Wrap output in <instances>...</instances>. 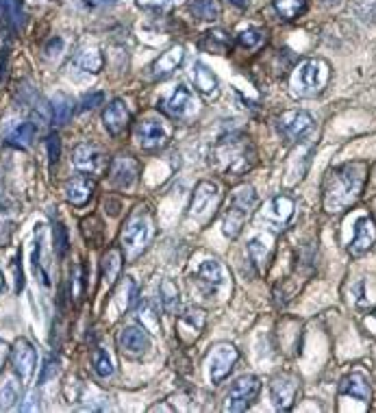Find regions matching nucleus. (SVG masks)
Instances as JSON below:
<instances>
[{
    "mask_svg": "<svg viewBox=\"0 0 376 413\" xmlns=\"http://www.w3.org/2000/svg\"><path fill=\"white\" fill-rule=\"evenodd\" d=\"M55 372H57V359H46V363H44V372L40 374V385H44L46 383V378H48V374L50 376H55Z\"/></svg>",
    "mask_w": 376,
    "mask_h": 413,
    "instance_id": "obj_49",
    "label": "nucleus"
},
{
    "mask_svg": "<svg viewBox=\"0 0 376 413\" xmlns=\"http://www.w3.org/2000/svg\"><path fill=\"white\" fill-rule=\"evenodd\" d=\"M218 202V185L211 183V181H200L196 187H194V194H192V216L194 218H204L207 214H211V209Z\"/></svg>",
    "mask_w": 376,
    "mask_h": 413,
    "instance_id": "obj_16",
    "label": "nucleus"
},
{
    "mask_svg": "<svg viewBox=\"0 0 376 413\" xmlns=\"http://www.w3.org/2000/svg\"><path fill=\"white\" fill-rule=\"evenodd\" d=\"M11 365L20 381H28L33 372L38 370V348L24 337L16 339L13 348H11Z\"/></svg>",
    "mask_w": 376,
    "mask_h": 413,
    "instance_id": "obj_10",
    "label": "nucleus"
},
{
    "mask_svg": "<svg viewBox=\"0 0 376 413\" xmlns=\"http://www.w3.org/2000/svg\"><path fill=\"white\" fill-rule=\"evenodd\" d=\"M135 137H138V142L144 150H159L170 140V128L163 120L150 118L140 122L138 131H135Z\"/></svg>",
    "mask_w": 376,
    "mask_h": 413,
    "instance_id": "obj_11",
    "label": "nucleus"
},
{
    "mask_svg": "<svg viewBox=\"0 0 376 413\" xmlns=\"http://www.w3.org/2000/svg\"><path fill=\"white\" fill-rule=\"evenodd\" d=\"M255 163V148L248 137L224 135L214 148V165L226 175H242Z\"/></svg>",
    "mask_w": 376,
    "mask_h": 413,
    "instance_id": "obj_2",
    "label": "nucleus"
},
{
    "mask_svg": "<svg viewBox=\"0 0 376 413\" xmlns=\"http://www.w3.org/2000/svg\"><path fill=\"white\" fill-rule=\"evenodd\" d=\"M74 167L83 175H100L105 167V153L94 144H79L72 155Z\"/></svg>",
    "mask_w": 376,
    "mask_h": 413,
    "instance_id": "obj_14",
    "label": "nucleus"
},
{
    "mask_svg": "<svg viewBox=\"0 0 376 413\" xmlns=\"http://www.w3.org/2000/svg\"><path fill=\"white\" fill-rule=\"evenodd\" d=\"M153 239V222L148 216H135L122 231V248L128 259L140 257Z\"/></svg>",
    "mask_w": 376,
    "mask_h": 413,
    "instance_id": "obj_5",
    "label": "nucleus"
},
{
    "mask_svg": "<svg viewBox=\"0 0 376 413\" xmlns=\"http://www.w3.org/2000/svg\"><path fill=\"white\" fill-rule=\"evenodd\" d=\"M200 48L207 50L211 55H222L231 48V40L224 31L220 28H214V31H207L204 33V38L200 40Z\"/></svg>",
    "mask_w": 376,
    "mask_h": 413,
    "instance_id": "obj_31",
    "label": "nucleus"
},
{
    "mask_svg": "<svg viewBox=\"0 0 376 413\" xmlns=\"http://www.w3.org/2000/svg\"><path fill=\"white\" fill-rule=\"evenodd\" d=\"M9 355H11V348H9V343H7L5 339H0V370H3V365L7 363Z\"/></svg>",
    "mask_w": 376,
    "mask_h": 413,
    "instance_id": "obj_50",
    "label": "nucleus"
},
{
    "mask_svg": "<svg viewBox=\"0 0 376 413\" xmlns=\"http://www.w3.org/2000/svg\"><path fill=\"white\" fill-rule=\"evenodd\" d=\"M163 111L172 118H187L194 111V94L189 87L179 85L172 94L163 100Z\"/></svg>",
    "mask_w": 376,
    "mask_h": 413,
    "instance_id": "obj_18",
    "label": "nucleus"
},
{
    "mask_svg": "<svg viewBox=\"0 0 376 413\" xmlns=\"http://www.w3.org/2000/svg\"><path fill=\"white\" fill-rule=\"evenodd\" d=\"M311 153H314V148L309 144H300L292 153V157L287 161V170H285V185L292 187L304 179L306 170H309V163H311Z\"/></svg>",
    "mask_w": 376,
    "mask_h": 413,
    "instance_id": "obj_17",
    "label": "nucleus"
},
{
    "mask_svg": "<svg viewBox=\"0 0 376 413\" xmlns=\"http://www.w3.org/2000/svg\"><path fill=\"white\" fill-rule=\"evenodd\" d=\"M92 365H94L96 374L102 376V378H107V376L114 374V361H111V357H109V353H107L105 348H96V351H94V355H92Z\"/></svg>",
    "mask_w": 376,
    "mask_h": 413,
    "instance_id": "obj_41",
    "label": "nucleus"
},
{
    "mask_svg": "<svg viewBox=\"0 0 376 413\" xmlns=\"http://www.w3.org/2000/svg\"><path fill=\"white\" fill-rule=\"evenodd\" d=\"M339 392L344 394V396L355 398V400H361V402H367L372 398V390H370L367 378L363 374H359V372H353V374L341 378Z\"/></svg>",
    "mask_w": 376,
    "mask_h": 413,
    "instance_id": "obj_23",
    "label": "nucleus"
},
{
    "mask_svg": "<svg viewBox=\"0 0 376 413\" xmlns=\"http://www.w3.org/2000/svg\"><path fill=\"white\" fill-rule=\"evenodd\" d=\"M298 394V378L292 374H279L270 385V398L277 411H287Z\"/></svg>",
    "mask_w": 376,
    "mask_h": 413,
    "instance_id": "obj_12",
    "label": "nucleus"
},
{
    "mask_svg": "<svg viewBox=\"0 0 376 413\" xmlns=\"http://www.w3.org/2000/svg\"><path fill=\"white\" fill-rule=\"evenodd\" d=\"M35 124L33 122H18L11 131H7L5 140L9 146H16V148H28L33 144V140H35Z\"/></svg>",
    "mask_w": 376,
    "mask_h": 413,
    "instance_id": "obj_28",
    "label": "nucleus"
},
{
    "mask_svg": "<svg viewBox=\"0 0 376 413\" xmlns=\"http://www.w3.org/2000/svg\"><path fill=\"white\" fill-rule=\"evenodd\" d=\"M261 394V378L255 374H244L239 376L233 383V387L228 390V398H226V409L228 411H246L255 404V400Z\"/></svg>",
    "mask_w": 376,
    "mask_h": 413,
    "instance_id": "obj_7",
    "label": "nucleus"
},
{
    "mask_svg": "<svg viewBox=\"0 0 376 413\" xmlns=\"http://www.w3.org/2000/svg\"><path fill=\"white\" fill-rule=\"evenodd\" d=\"M13 272L18 274V285H16V290L18 292H22V270H20V253H18V259H16V265H13Z\"/></svg>",
    "mask_w": 376,
    "mask_h": 413,
    "instance_id": "obj_52",
    "label": "nucleus"
},
{
    "mask_svg": "<svg viewBox=\"0 0 376 413\" xmlns=\"http://www.w3.org/2000/svg\"><path fill=\"white\" fill-rule=\"evenodd\" d=\"M46 148H48V161L50 163H57L59 157H61V140L59 135H48V142H46Z\"/></svg>",
    "mask_w": 376,
    "mask_h": 413,
    "instance_id": "obj_44",
    "label": "nucleus"
},
{
    "mask_svg": "<svg viewBox=\"0 0 376 413\" xmlns=\"http://www.w3.org/2000/svg\"><path fill=\"white\" fill-rule=\"evenodd\" d=\"M172 3L175 0H135V5L144 7V9H161V7H167Z\"/></svg>",
    "mask_w": 376,
    "mask_h": 413,
    "instance_id": "obj_48",
    "label": "nucleus"
},
{
    "mask_svg": "<svg viewBox=\"0 0 376 413\" xmlns=\"http://www.w3.org/2000/svg\"><path fill=\"white\" fill-rule=\"evenodd\" d=\"M331 77V65L324 59H306L302 61L292 77V94L298 98L318 96Z\"/></svg>",
    "mask_w": 376,
    "mask_h": 413,
    "instance_id": "obj_3",
    "label": "nucleus"
},
{
    "mask_svg": "<svg viewBox=\"0 0 376 413\" xmlns=\"http://www.w3.org/2000/svg\"><path fill=\"white\" fill-rule=\"evenodd\" d=\"M237 42L242 44L244 48H248V50H255V48L263 46V42H265V33H263L261 28H257V26H248V28H244V31H239Z\"/></svg>",
    "mask_w": 376,
    "mask_h": 413,
    "instance_id": "obj_39",
    "label": "nucleus"
},
{
    "mask_svg": "<svg viewBox=\"0 0 376 413\" xmlns=\"http://www.w3.org/2000/svg\"><path fill=\"white\" fill-rule=\"evenodd\" d=\"M185 53H183V46H172V48H167L165 53H161L155 63L150 65V75L153 77H167V75H172L177 67L181 65Z\"/></svg>",
    "mask_w": 376,
    "mask_h": 413,
    "instance_id": "obj_24",
    "label": "nucleus"
},
{
    "mask_svg": "<svg viewBox=\"0 0 376 413\" xmlns=\"http://www.w3.org/2000/svg\"><path fill=\"white\" fill-rule=\"evenodd\" d=\"M231 3H233L235 7H239V9H246V7H248V0H231Z\"/></svg>",
    "mask_w": 376,
    "mask_h": 413,
    "instance_id": "obj_54",
    "label": "nucleus"
},
{
    "mask_svg": "<svg viewBox=\"0 0 376 413\" xmlns=\"http://www.w3.org/2000/svg\"><path fill=\"white\" fill-rule=\"evenodd\" d=\"M353 231H355V235H353L350 244H348V253L353 257H361L376 242V224L370 216H361V218H357Z\"/></svg>",
    "mask_w": 376,
    "mask_h": 413,
    "instance_id": "obj_13",
    "label": "nucleus"
},
{
    "mask_svg": "<svg viewBox=\"0 0 376 413\" xmlns=\"http://www.w3.org/2000/svg\"><path fill=\"white\" fill-rule=\"evenodd\" d=\"M283 20H296L304 11V0H272Z\"/></svg>",
    "mask_w": 376,
    "mask_h": 413,
    "instance_id": "obj_38",
    "label": "nucleus"
},
{
    "mask_svg": "<svg viewBox=\"0 0 376 413\" xmlns=\"http://www.w3.org/2000/svg\"><path fill=\"white\" fill-rule=\"evenodd\" d=\"M189 11L194 13L196 20H204V22H214L220 16V5L216 0H194L189 5Z\"/></svg>",
    "mask_w": 376,
    "mask_h": 413,
    "instance_id": "obj_35",
    "label": "nucleus"
},
{
    "mask_svg": "<svg viewBox=\"0 0 376 413\" xmlns=\"http://www.w3.org/2000/svg\"><path fill=\"white\" fill-rule=\"evenodd\" d=\"M272 253V233H259L248 242V255L257 265H263Z\"/></svg>",
    "mask_w": 376,
    "mask_h": 413,
    "instance_id": "obj_30",
    "label": "nucleus"
},
{
    "mask_svg": "<svg viewBox=\"0 0 376 413\" xmlns=\"http://www.w3.org/2000/svg\"><path fill=\"white\" fill-rule=\"evenodd\" d=\"M92 194H94V181L87 177H74L65 185V198L77 206L89 202Z\"/></svg>",
    "mask_w": 376,
    "mask_h": 413,
    "instance_id": "obj_26",
    "label": "nucleus"
},
{
    "mask_svg": "<svg viewBox=\"0 0 376 413\" xmlns=\"http://www.w3.org/2000/svg\"><path fill=\"white\" fill-rule=\"evenodd\" d=\"M42 253H44V226L40 224V226H38V233H35V239H33L31 270H33V277L38 279L40 287H42V290H50V277H48V272H46V268H44Z\"/></svg>",
    "mask_w": 376,
    "mask_h": 413,
    "instance_id": "obj_22",
    "label": "nucleus"
},
{
    "mask_svg": "<svg viewBox=\"0 0 376 413\" xmlns=\"http://www.w3.org/2000/svg\"><path fill=\"white\" fill-rule=\"evenodd\" d=\"M81 296H83V268L81 263H77L72 268V298L79 302Z\"/></svg>",
    "mask_w": 376,
    "mask_h": 413,
    "instance_id": "obj_43",
    "label": "nucleus"
},
{
    "mask_svg": "<svg viewBox=\"0 0 376 413\" xmlns=\"http://www.w3.org/2000/svg\"><path fill=\"white\" fill-rule=\"evenodd\" d=\"M138 292H140V287H138V283H135L133 277H126V279L120 283V290H118V294H116V298H114L116 314H118V316H124V314L128 312V307L135 302V298H138Z\"/></svg>",
    "mask_w": 376,
    "mask_h": 413,
    "instance_id": "obj_29",
    "label": "nucleus"
},
{
    "mask_svg": "<svg viewBox=\"0 0 376 413\" xmlns=\"http://www.w3.org/2000/svg\"><path fill=\"white\" fill-rule=\"evenodd\" d=\"M0 16L16 31H20L24 24V7L20 0H0Z\"/></svg>",
    "mask_w": 376,
    "mask_h": 413,
    "instance_id": "obj_32",
    "label": "nucleus"
},
{
    "mask_svg": "<svg viewBox=\"0 0 376 413\" xmlns=\"http://www.w3.org/2000/svg\"><path fill=\"white\" fill-rule=\"evenodd\" d=\"M3 287H5V277H3V272H0V292H3Z\"/></svg>",
    "mask_w": 376,
    "mask_h": 413,
    "instance_id": "obj_55",
    "label": "nucleus"
},
{
    "mask_svg": "<svg viewBox=\"0 0 376 413\" xmlns=\"http://www.w3.org/2000/svg\"><path fill=\"white\" fill-rule=\"evenodd\" d=\"M61 48H63V42H61V40H52V46H50V44L46 46V55L55 59V57L59 55V50H61Z\"/></svg>",
    "mask_w": 376,
    "mask_h": 413,
    "instance_id": "obj_51",
    "label": "nucleus"
},
{
    "mask_svg": "<svg viewBox=\"0 0 376 413\" xmlns=\"http://www.w3.org/2000/svg\"><path fill=\"white\" fill-rule=\"evenodd\" d=\"M365 183V163L350 161L341 163L328 172L324 181V209L339 214L359 198Z\"/></svg>",
    "mask_w": 376,
    "mask_h": 413,
    "instance_id": "obj_1",
    "label": "nucleus"
},
{
    "mask_svg": "<svg viewBox=\"0 0 376 413\" xmlns=\"http://www.w3.org/2000/svg\"><path fill=\"white\" fill-rule=\"evenodd\" d=\"M120 348L126 355H144L150 348V337L144 326H126L118 337Z\"/></svg>",
    "mask_w": 376,
    "mask_h": 413,
    "instance_id": "obj_19",
    "label": "nucleus"
},
{
    "mask_svg": "<svg viewBox=\"0 0 376 413\" xmlns=\"http://www.w3.org/2000/svg\"><path fill=\"white\" fill-rule=\"evenodd\" d=\"M140 177V163L131 157H116L109 170V181L118 189H128Z\"/></svg>",
    "mask_w": 376,
    "mask_h": 413,
    "instance_id": "obj_15",
    "label": "nucleus"
},
{
    "mask_svg": "<svg viewBox=\"0 0 376 413\" xmlns=\"http://www.w3.org/2000/svg\"><path fill=\"white\" fill-rule=\"evenodd\" d=\"M52 239H55V250H57V257H65V253H67V231H65V226L63 224H55V228H52Z\"/></svg>",
    "mask_w": 376,
    "mask_h": 413,
    "instance_id": "obj_42",
    "label": "nucleus"
},
{
    "mask_svg": "<svg viewBox=\"0 0 376 413\" xmlns=\"http://www.w3.org/2000/svg\"><path fill=\"white\" fill-rule=\"evenodd\" d=\"M50 114H52V120L57 124H65L72 116V100L65 94H55L50 98Z\"/></svg>",
    "mask_w": 376,
    "mask_h": 413,
    "instance_id": "obj_33",
    "label": "nucleus"
},
{
    "mask_svg": "<svg viewBox=\"0 0 376 413\" xmlns=\"http://www.w3.org/2000/svg\"><path fill=\"white\" fill-rule=\"evenodd\" d=\"M77 65L81 67V70H85V72L96 75V72L102 70V55H100L96 48L81 50V53L77 55Z\"/></svg>",
    "mask_w": 376,
    "mask_h": 413,
    "instance_id": "obj_37",
    "label": "nucleus"
},
{
    "mask_svg": "<svg viewBox=\"0 0 376 413\" xmlns=\"http://www.w3.org/2000/svg\"><path fill=\"white\" fill-rule=\"evenodd\" d=\"M257 202V194L250 185L246 187H239L228 206H226V211H224V218H222V233L228 237V239H235L239 233H242L250 211H253V206Z\"/></svg>",
    "mask_w": 376,
    "mask_h": 413,
    "instance_id": "obj_4",
    "label": "nucleus"
},
{
    "mask_svg": "<svg viewBox=\"0 0 376 413\" xmlns=\"http://www.w3.org/2000/svg\"><path fill=\"white\" fill-rule=\"evenodd\" d=\"M204 320H207V318H204V312H202V309L192 307V309H187V312H185V316L179 318V331L183 333L185 329H192V335L198 337L200 329L204 326Z\"/></svg>",
    "mask_w": 376,
    "mask_h": 413,
    "instance_id": "obj_36",
    "label": "nucleus"
},
{
    "mask_svg": "<svg viewBox=\"0 0 376 413\" xmlns=\"http://www.w3.org/2000/svg\"><path fill=\"white\" fill-rule=\"evenodd\" d=\"M138 316H140V320H142L144 324H148L153 331L159 329V322H157V318L153 316V307H150V304H142V307L138 309Z\"/></svg>",
    "mask_w": 376,
    "mask_h": 413,
    "instance_id": "obj_45",
    "label": "nucleus"
},
{
    "mask_svg": "<svg viewBox=\"0 0 376 413\" xmlns=\"http://www.w3.org/2000/svg\"><path fill=\"white\" fill-rule=\"evenodd\" d=\"M40 409V402H38V392H28L24 402L20 404V411L28 413V411H38Z\"/></svg>",
    "mask_w": 376,
    "mask_h": 413,
    "instance_id": "obj_46",
    "label": "nucleus"
},
{
    "mask_svg": "<svg viewBox=\"0 0 376 413\" xmlns=\"http://www.w3.org/2000/svg\"><path fill=\"white\" fill-rule=\"evenodd\" d=\"M194 87L204 98H214L218 94V77L214 75V70H211L207 63L198 61L194 65Z\"/></svg>",
    "mask_w": 376,
    "mask_h": 413,
    "instance_id": "obj_25",
    "label": "nucleus"
},
{
    "mask_svg": "<svg viewBox=\"0 0 376 413\" xmlns=\"http://www.w3.org/2000/svg\"><path fill=\"white\" fill-rule=\"evenodd\" d=\"M120 270H122V257L120 250H109L102 259V279H105L107 285H114L116 279L120 277Z\"/></svg>",
    "mask_w": 376,
    "mask_h": 413,
    "instance_id": "obj_34",
    "label": "nucleus"
},
{
    "mask_svg": "<svg viewBox=\"0 0 376 413\" xmlns=\"http://www.w3.org/2000/svg\"><path fill=\"white\" fill-rule=\"evenodd\" d=\"M239 359V353L233 343H218V346L211 351L207 365H209V378L214 385H220L224 378L231 374L235 361Z\"/></svg>",
    "mask_w": 376,
    "mask_h": 413,
    "instance_id": "obj_9",
    "label": "nucleus"
},
{
    "mask_svg": "<svg viewBox=\"0 0 376 413\" xmlns=\"http://www.w3.org/2000/svg\"><path fill=\"white\" fill-rule=\"evenodd\" d=\"M316 126V120L311 114L306 111H285L283 116L277 118V131L281 133V137H285V140L289 142H300L304 140L306 135H309Z\"/></svg>",
    "mask_w": 376,
    "mask_h": 413,
    "instance_id": "obj_8",
    "label": "nucleus"
},
{
    "mask_svg": "<svg viewBox=\"0 0 376 413\" xmlns=\"http://www.w3.org/2000/svg\"><path fill=\"white\" fill-rule=\"evenodd\" d=\"M159 298H161V307L167 316H179L181 312V294L175 281L163 279L159 285Z\"/></svg>",
    "mask_w": 376,
    "mask_h": 413,
    "instance_id": "obj_27",
    "label": "nucleus"
},
{
    "mask_svg": "<svg viewBox=\"0 0 376 413\" xmlns=\"http://www.w3.org/2000/svg\"><path fill=\"white\" fill-rule=\"evenodd\" d=\"M128 120H131V111L126 107V102L120 100V98L109 102V105L105 107V111H102V124H105V128L111 135L124 133V128L128 126Z\"/></svg>",
    "mask_w": 376,
    "mask_h": 413,
    "instance_id": "obj_20",
    "label": "nucleus"
},
{
    "mask_svg": "<svg viewBox=\"0 0 376 413\" xmlns=\"http://www.w3.org/2000/svg\"><path fill=\"white\" fill-rule=\"evenodd\" d=\"M196 283L202 292H216L224 283V270L216 259H204L196 270Z\"/></svg>",
    "mask_w": 376,
    "mask_h": 413,
    "instance_id": "obj_21",
    "label": "nucleus"
},
{
    "mask_svg": "<svg viewBox=\"0 0 376 413\" xmlns=\"http://www.w3.org/2000/svg\"><path fill=\"white\" fill-rule=\"evenodd\" d=\"M85 3H87L89 7H109V5L116 3V0H85Z\"/></svg>",
    "mask_w": 376,
    "mask_h": 413,
    "instance_id": "obj_53",
    "label": "nucleus"
},
{
    "mask_svg": "<svg viewBox=\"0 0 376 413\" xmlns=\"http://www.w3.org/2000/svg\"><path fill=\"white\" fill-rule=\"evenodd\" d=\"M20 398V385L16 378H7L0 387V411H7L16 404V400Z\"/></svg>",
    "mask_w": 376,
    "mask_h": 413,
    "instance_id": "obj_40",
    "label": "nucleus"
},
{
    "mask_svg": "<svg viewBox=\"0 0 376 413\" xmlns=\"http://www.w3.org/2000/svg\"><path fill=\"white\" fill-rule=\"evenodd\" d=\"M102 100H105V96H102L100 92H96V94H92V96H87V98H83V105H81V111H89V109H94V107H98V105H102Z\"/></svg>",
    "mask_w": 376,
    "mask_h": 413,
    "instance_id": "obj_47",
    "label": "nucleus"
},
{
    "mask_svg": "<svg viewBox=\"0 0 376 413\" xmlns=\"http://www.w3.org/2000/svg\"><path fill=\"white\" fill-rule=\"evenodd\" d=\"M294 214H296V202H294V198H289L287 194H281V196H275V198H272L263 206L261 214H259V222L267 231L279 233L285 226H289Z\"/></svg>",
    "mask_w": 376,
    "mask_h": 413,
    "instance_id": "obj_6",
    "label": "nucleus"
}]
</instances>
